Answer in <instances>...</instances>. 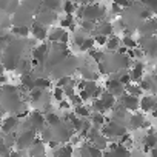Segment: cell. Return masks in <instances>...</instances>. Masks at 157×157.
<instances>
[{
  "instance_id": "6da1fadb",
  "label": "cell",
  "mask_w": 157,
  "mask_h": 157,
  "mask_svg": "<svg viewBox=\"0 0 157 157\" xmlns=\"http://www.w3.org/2000/svg\"><path fill=\"white\" fill-rule=\"evenodd\" d=\"M36 129H23V132H20L17 136V142H16V146L17 149L23 151V149H29L31 145L34 143V140L37 139L36 136Z\"/></svg>"
},
{
  "instance_id": "7a4b0ae2",
  "label": "cell",
  "mask_w": 157,
  "mask_h": 157,
  "mask_svg": "<svg viewBox=\"0 0 157 157\" xmlns=\"http://www.w3.org/2000/svg\"><path fill=\"white\" fill-rule=\"evenodd\" d=\"M85 10H83V19H90V20H100L103 16H105V8L99 3H88V5H83Z\"/></svg>"
},
{
  "instance_id": "3957f363",
  "label": "cell",
  "mask_w": 157,
  "mask_h": 157,
  "mask_svg": "<svg viewBox=\"0 0 157 157\" xmlns=\"http://www.w3.org/2000/svg\"><path fill=\"white\" fill-rule=\"evenodd\" d=\"M52 131H54V139H57L62 143L71 140L72 132H74L72 126H68V123H63V122H60L59 125L52 126Z\"/></svg>"
},
{
  "instance_id": "277c9868",
  "label": "cell",
  "mask_w": 157,
  "mask_h": 157,
  "mask_svg": "<svg viewBox=\"0 0 157 157\" xmlns=\"http://www.w3.org/2000/svg\"><path fill=\"white\" fill-rule=\"evenodd\" d=\"M139 46L145 51V54L151 57H157V39L152 36H142L139 40Z\"/></svg>"
},
{
  "instance_id": "5b68a950",
  "label": "cell",
  "mask_w": 157,
  "mask_h": 157,
  "mask_svg": "<svg viewBox=\"0 0 157 157\" xmlns=\"http://www.w3.org/2000/svg\"><path fill=\"white\" fill-rule=\"evenodd\" d=\"M120 103L123 105V108L126 111H137L140 108V102L137 96H132L129 93H125L123 96H120Z\"/></svg>"
},
{
  "instance_id": "8992f818",
  "label": "cell",
  "mask_w": 157,
  "mask_h": 157,
  "mask_svg": "<svg viewBox=\"0 0 157 157\" xmlns=\"http://www.w3.org/2000/svg\"><path fill=\"white\" fill-rule=\"evenodd\" d=\"M106 90H108L109 93H113L116 97H120V96L125 94L126 86L120 82V78L113 77V78H109V80H106Z\"/></svg>"
},
{
  "instance_id": "52a82bcc",
  "label": "cell",
  "mask_w": 157,
  "mask_h": 157,
  "mask_svg": "<svg viewBox=\"0 0 157 157\" xmlns=\"http://www.w3.org/2000/svg\"><path fill=\"white\" fill-rule=\"evenodd\" d=\"M29 120H31V125L36 131H43L45 129V125L48 123L46 122V116H43L40 111H33L31 116H29Z\"/></svg>"
},
{
  "instance_id": "ba28073f",
  "label": "cell",
  "mask_w": 157,
  "mask_h": 157,
  "mask_svg": "<svg viewBox=\"0 0 157 157\" xmlns=\"http://www.w3.org/2000/svg\"><path fill=\"white\" fill-rule=\"evenodd\" d=\"M33 65L34 66H39L40 63H43L46 59H48V45H40L34 49L33 52Z\"/></svg>"
},
{
  "instance_id": "9c48e42d",
  "label": "cell",
  "mask_w": 157,
  "mask_h": 157,
  "mask_svg": "<svg viewBox=\"0 0 157 157\" xmlns=\"http://www.w3.org/2000/svg\"><path fill=\"white\" fill-rule=\"evenodd\" d=\"M157 31V19H146L142 26L139 28V33L142 36H152Z\"/></svg>"
},
{
  "instance_id": "30bf717a",
  "label": "cell",
  "mask_w": 157,
  "mask_h": 157,
  "mask_svg": "<svg viewBox=\"0 0 157 157\" xmlns=\"http://www.w3.org/2000/svg\"><path fill=\"white\" fill-rule=\"evenodd\" d=\"M56 19H57V16H56V13L52 10H40L39 14L36 16V20L40 22V23H43V25H49Z\"/></svg>"
},
{
  "instance_id": "8fae6325",
  "label": "cell",
  "mask_w": 157,
  "mask_h": 157,
  "mask_svg": "<svg viewBox=\"0 0 157 157\" xmlns=\"http://www.w3.org/2000/svg\"><path fill=\"white\" fill-rule=\"evenodd\" d=\"M31 34H33L34 39H37V40H45V39L48 37V31H46L45 25L40 23V22H37V20H34V23H33Z\"/></svg>"
},
{
  "instance_id": "7c38bea8",
  "label": "cell",
  "mask_w": 157,
  "mask_h": 157,
  "mask_svg": "<svg viewBox=\"0 0 157 157\" xmlns=\"http://www.w3.org/2000/svg\"><path fill=\"white\" fill-rule=\"evenodd\" d=\"M68 39H69V36H68V33H66V29H65L63 26L52 29V33L49 34V40H51L52 43H54V42L66 43V42H68Z\"/></svg>"
},
{
  "instance_id": "4fadbf2b",
  "label": "cell",
  "mask_w": 157,
  "mask_h": 157,
  "mask_svg": "<svg viewBox=\"0 0 157 157\" xmlns=\"http://www.w3.org/2000/svg\"><path fill=\"white\" fill-rule=\"evenodd\" d=\"M155 105H157V100H155L154 96H143L140 99V109L143 113H149V111L152 113Z\"/></svg>"
},
{
  "instance_id": "5bb4252c",
  "label": "cell",
  "mask_w": 157,
  "mask_h": 157,
  "mask_svg": "<svg viewBox=\"0 0 157 157\" xmlns=\"http://www.w3.org/2000/svg\"><path fill=\"white\" fill-rule=\"evenodd\" d=\"M46 154V149H45V142L42 140V137L40 139H36L34 140V143L31 145V148H29V155H45Z\"/></svg>"
},
{
  "instance_id": "9a60e30c",
  "label": "cell",
  "mask_w": 157,
  "mask_h": 157,
  "mask_svg": "<svg viewBox=\"0 0 157 157\" xmlns=\"http://www.w3.org/2000/svg\"><path fill=\"white\" fill-rule=\"evenodd\" d=\"M19 125V117L17 116H10L6 119H3V123H2V131L5 134L8 132H13V129Z\"/></svg>"
},
{
  "instance_id": "2e32d148",
  "label": "cell",
  "mask_w": 157,
  "mask_h": 157,
  "mask_svg": "<svg viewBox=\"0 0 157 157\" xmlns=\"http://www.w3.org/2000/svg\"><path fill=\"white\" fill-rule=\"evenodd\" d=\"M140 86L145 90V91H149V93H154L157 91V82L152 75H148V77H143L140 80Z\"/></svg>"
},
{
  "instance_id": "e0dca14e",
  "label": "cell",
  "mask_w": 157,
  "mask_h": 157,
  "mask_svg": "<svg viewBox=\"0 0 157 157\" xmlns=\"http://www.w3.org/2000/svg\"><path fill=\"white\" fill-rule=\"evenodd\" d=\"M146 119L143 117V114H132L129 117V129H139V128H143Z\"/></svg>"
},
{
  "instance_id": "ac0fdd59",
  "label": "cell",
  "mask_w": 157,
  "mask_h": 157,
  "mask_svg": "<svg viewBox=\"0 0 157 157\" xmlns=\"http://www.w3.org/2000/svg\"><path fill=\"white\" fill-rule=\"evenodd\" d=\"M143 63L142 62H137L134 66H132V69L129 71L131 72V77H132V82H140L142 78H143Z\"/></svg>"
},
{
  "instance_id": "d6986e66",
  "label": "cell",
  "mask_w": 157,
  "mask_h": 157,
  "mask_svg": "<svg viewBox=\"0 0 157 157\" xmlns=\"http://www.w3.org/2000/svg\"><path fill=\"white\" fill-rule=\"evenodd\" d=\"M100 99L103 100V103L106 105V108H108V109H113V108L116 106V96H114L113 93H109L108 90L102 93Z\"/></svg>"
},
{
  "instance_id": "ffe728a7",
  "label": "cell",
  "mask_w": 157,
  "mask_h": 157,
  "mask_svg": "<svg viewBox=\"0 0 157 157\" xmlns=\"http://www.w3.org/2000/svg\"><path fill=\"white\" fill-rule=\"evenodd\" d=\"M2 8L6 13H16L19 10V0H2Z\"/></svg>"
},
{
  "instance_id": "44dd1931",
  "label": "cell",
  "mask_w": 157,
  "mask_h": 157,
  "mask_svg": "<svg viewBox=\"0 0 157 157\" xmlns=\"http://www.w3.org/2000/svg\"><path fill=\"white\" fill-rule=\"evenodd\" d=\"M143 145H145V149L149 151L151 148L157 146V132L154 134H146L145 139H143Z\"/></svg>"
},
{
  "instance_id": "7402d4cb",
  "label": "cell",
  "mask_w": 157,
  "mask_h": 157,
  "mask_svg": "<svg viewBox=\"0 0 157 157\" xmlns=\"http://www.w3.org/2000/svg\"><path fill=\"white\" fill-rule=\"evenodd\" d=\"M120 43H122V40L119 39V37H116V36H111L109 39H108V42H106V49L108 51H119L120 49Z\"/></svg>"
},
{
  "instance_id": "603a6c76",
  "label": "cell",
  "mask_w": 157,
  "mask_h": 157,
  "mask_svg": "<svg viewBox=\"0 0 157 157\" xmlns=\"http://www.w3.org/2000/svg\"><path fill=\"white\" fill-rule=\"evenodd\" d=\"M96 31H97V34L111 36V34H113V31H114V28H113V25H111V23H108V22H102V23L96 28Z\"/></svg>"
},
{
  "instance_id": "cb8c5ba5",
  "label": "cell",
  "mask_w": 157,
  "mask_h": 157,
  "mask_svg": "<svg viewBox=\"0 0 157 157\" xmlns=\"http://www.w3.org/2000/svg\"><path fill=\"white\" fill-rule=\"evenodd\" d=\"M108 140H109V139H108L106 136L100 134V136H97L91 143H93V145H96L97 148H100V149H103V151H105V149L108 148V145H109V143H108Z\"/></svg>"
},
{
  "instance_id": "d4e9b609",
  "label": "cell",
  "mask_w": 157,
  "mask_h": 157,
  "mask_svg": "<svg viewBox=\"0 0 157 157\" xmlns=\"http://www.w3.org/2000/svg\"><path fill=\"white\" fill-rule=\"evenodd\" d=\"M91 122H93V125L102 128V126L106 123V119H105L103 113H97V111H94V114L91 116Z\"/></svg>"
},
{
  "instance_id": "484cf974",
  "label": "cell",
  "mask_w": 157,
  "mask_h": 157,
  "mask_svg": "<svg viewBox=\"0 0 157 157\" xmlns=\"http://www.w3.org/2000/svg\"><path fill=\"white\" fill-rule=\"evenodd\" d=\"M22 85H23V88H26V90H33V88H36V78H33L31 74H23V77H22Z\"/></svg>"
},
{
  "instance_id": "4316f807",
  "label": "cell",
  "mask_w": 157,
  "mask_h": 157,
  "mask_svg": "<svg viewBox=\"0 0 157 157\" xmlns=\"http://www.w3.org/2000/svg\"><path fill=\"white\" fill-rule=\"evenodd\" d=\"M91 108H93L94 111H97V113H103V114L108 111L106 105H105V103H103V100H102V99H99V97L93 100V105H91Z\"/></svg>"
},
{
  "instance_id": "83f0119b",
  "label": "cell",
  "mask_w": 157,
  "mask_h": 157,
  "mask_svg": "<svg viewBox=\"0 0 157 157\" xmlns=\"http://www.w3.org/2000/svg\"><path fill=\"white\" fill-rule=\"evenodd\" d=\"M72 148H71V145H62L60 148H57L56 151H54V155H57V157H63V155H72Z\"/></svg>"
},
{
  "instance_id": "f1b7e54d",
  "label": "cell",
  "mask_w": 157,
  "mask_h": 157,
  "mask_svg": "<svg viewBox=\"0 0 157 157\" xmlns=\"http://www.w3.org/2000/svg\"><path fill=\"white\" fill-rule=\"evenodd\" d=\"M60 6V0H42V8L43 10H52L56 11Z\"/></svg>"
},
{
  "instance_id": "f546056e",
  "label": "cell",
  "mask_w": 157,
  "mask_h": 157,
  "mask_svg": "<svg viewBox=\"0 0 157 157\" xmlns=\"http://www.w3.org/2000/svg\"><path fill=\"white\" fill-rule=\"evenodd\" d=\"M143 91H145V90H143L140 85H132V83L126 85V93H129V94H132V96L140 97V96L143 94Z\"/></svg>"
},
{
  "instance_id": "4dcf8cb0",
  "label": "cell",
  "mask_w": 157,
  "mask_h": 157,
  "mask_svg": "<svg viewBox=\"0 0 157 157\" xmlns=\"http://www.w3.org/2000/svg\"><path fill=\"white\" fill-rule=\"evenodd\" d=\"M11 31H13V34H16V36H19V37H26V36L31 33V29H29L28 26H13Z\"/></svg>"
},
{
  "instance_id": "1f68e13d",
  "label": "cell",
  "mask_w": 157,
  "mask_h": 157,
  "mask_svg": "<svg viewBox=\"0 0 157 157\" xmlns=\"http://www.w3.org/2000/svg\"><path fill=\"white\" fill-rule=\"evenodd\" d=\"M42 96H43V90L36 86V88H33L31 93H29V100H31L33 103H36V102H39V100L42 99Z\"/></svg>"
},
{
  "instance_id": "d6a6232c",
  "label": "cell",
  "mask_w": 157,
  "mask_h": 157,
  "mask_svg": "<svg viewBox=\"0 0 157 157\" xmlns=\"http://www.w3.org/2000/svg\"><path fill=\"white\" fill-rule=\"evenodd\" d=\"M63 11L66 14H74L77 11V5H75L74 0H66V2L63 3Z\"/></svg>"
},
{
  "instance_id": "836d02e7",
  "label": "cell",
  "mask_w": 157,
  "mask_h": 157,
  "mask_svg": "<svg viewBox=\"0 0 157 157\" xmlns=\"http://www.w3.org/2000/svg\"><path fill=\"white\" fill-rule=\"evenodd\" d=\"M74 111H75V114H77L78 117H83V119H86V117L90 116V108L85 106V105H77V106L74 108Z\"/></svg>"
},
{
  "instance_id": "e575fe53",
  "label": "cell",
  "mask_w": 157,
  "mask_h": 157,
  "mask_svg": "<svg viewBox=\"0 0 157 157\" xmlns=\"http://www.w3.org/2000/svg\"><path fill=\"white\" fill-rule=\"evenodd\" d=\"M94 45H96V39H93V37H86V39L83 40V43L80 45V49H82V51H90V49H93Z\"/></svg>"
},
{
  "instance_id": "d590c367",
  "label": "cell",
  "mask_w": 157,
  "mask_h": 157,
  "mask_svg": "<svg viewBox=\"0 0 157 157\" xmlns=\"http://www.w3.org/2000/svg\"><path fill=\"white\" fill-rule=\"evenodd\" d=\"M46 122H48V125H49V126H56V125H59V123L62 122V119H60L57 114L49 113V114H46Z\"/></svg>"
},
{
  "instance_id": "8d00e7d4",
  "label": "cell",
  "mask_w": 157,
  "mask_h": 157,
  "mask_svg": "<svg viewBox=\"0 0 157 157\" xmlns=\"http://www.w3.org/2000/svg\"><path fill=\"white\" fill-rule=\"evenodd\" d=\"M72 22H74V16L72 14H66V17L60 19V26H63V28H72L74 26Z\"/></svg>"
},
{
  "instance_id": "74e56055",
  "label": "cell",
  "mask_w": 157,
  "mask_h": 157,
  "mask_svg": "<svg viewBox=\"0 0 157 157\" xmlns=\"http://www.w3.org/2000/svg\"><path fill=\"white\" fill-rule=\"evenodd\" d=\"M123 45H125L126 48H129V49H134V48L139 46V42H136L131 36H125V37H123Z\"/></svg>"
},
{
  "instance_id": "f35d334b",
  "label": "cell",
  "mask_w": 157,
  "mask_h": 157,
  "mask_svg": "<svg viewBox=\"0 0 157 157\" xmlns=\"http://www.w3.org/2000/svg\"><path fill=\"white\" fill-rule=\"evenodd\" d=\"M80 25H82V28L86 29V31H94V29L97 28V26H96V22H94V20H90V19H83Z\"/></svg>"
},
{
  "instance_id": "ab89813d",
  "label": "cell",
  "mask_w": 157,
  "mask_h": 157,
  "mask_svg": "<svg viewBox=\"0 0 157 157\" xmlns=\"http://www.w3.org/2000/svg\"><path fill=\"white\" fill-rule=\"evenodd\" d=\"M19 71L22 74H29V71H31V62L29 60H22L19 63Z\"/></svg>"
},
{
  "instance_id": "60d3db41",
  "label": "cell",
  "mask_w": 157,
  "mask_h": 157,
  "mask_svg": "<svg viewBox=\"0 0 157 157\" xmlns=\"http://www.w3.org/2000/svg\"><path fill=\"white\" fill-rule=\"evenodd\" d=\"M36 86H37V88H42V90H45V88H49V86H51V82L48 80V78L37 77V78H36Z\"/></svg>"
},
{
  "instance_id": "b9f144b4",
  "label": "cell",
  "mask_w": 157,
  "mask_h": 157,
  "mask_svg": "<svg viewBox=\"0 0 157 157\" xmlns=\"http://www.w3.org/2000/svg\"><path fill=\"white\" fill-rule=\"evenodd\" d=\"M82 77L85 78V80H96V78H97V74L93 72V71L88 69V68H83V69H82Z\"/></svg>"
},
{
  "instance_id": "7bdbcfd3",
  "label": "cell",
  "mask_w": 157,
  "mask_h": 157,
  "mask_svg": "<svg viewBox=\"0 0 157 157\" xmlns=\"http://www.w3.org/2000/svg\"><path fill=\"white\" fill-rule=\"evenodd\" d=\"M65 96H66V94H65V90H63L62 86H56V90H54V99H56L57 102H60V100H63Z\"/></svg>"
},
{
  "instance_id": "ee69618b",
  "label": "cell",
  "mask_w": 157,
  "mask_h": 157,
  "mask_svg": "<svg viewBox=\"0 0 157 157\" xmlns=\"http://www.w3.org/2000/svg\"><path fill=\"white\" fill-rule=\"evenodd\" d=\"M69 102L77 106V105H82V103H83V99H82L80 94H78V96H77V94H72V96H69Z\"/></svg>"
},
{
  "instance_id": "f6af8a7d",
  "label": "cell",
  "mask_w": 157,
  "mask_h": 157,
  "mask_svg": "<svg viewBox=\"0 0 157 157\" xmlns=\"http://www.w3.org/2000/svg\"><path fill=\"white\" fill-rule=\"evenodd\" d=\"M91 57L97 62V63H100V62H103V59H105V54L102 52V51H91Z\"/></svg>"
},
{
  "instance_id": "bcb514c9",
  "label": "cell",
  "mask_w": 157,
  "mask_h": 157,
  "mask_svg": "<svg viewBox=\"0 0 157 157\" xmlns=\"http://www.w3.org/2000/svg\"><path fill=\"white\" fill-rule=\"evenodd\" d=\"M143 3H145L152 13H157V0H143Z\"/></svg>"
},
{
  "instance_id": "7dc6e473",
  "label": "cell",
  "mask_w": 157,
  "mask_h": 157,
  "mask_svg": "<svg viewBox=\"0 0 157 157\" xmlns=\"http://www.w3.org/2000/svg\"><path fill=\"white\" fill-rule=\"evenodd\" d=\"M94 39H96L97 45H106V42H108V36H105V34H97Z\"/></svg>"
},
{
  "instance_id": "c3c4849f",
  "label": "cell",
  "mask_w": 157,
  "mask_h": 157,
  "mask_svg": "<svg viewBox=\"0 0 157 157\" xmlns=\"http://www.w3.org/2000/svg\"><path fill=\"white\" fill-rule=\"evenodd\" d=\"M122 8H123V6H120V5L116 3V2H113V13H114V14H120V13H122Z\"/></svg>"
},
{
  "instance_id": "681fc988",
  "label": "cell",
  "mask_w": 157,
  "mask_h": 157,
  "mask_svg": "<svg viewBox=\"0 0 157 157\" xmlns=\"http://www.w3.org/2000/svg\"><path fill=\"white\" fill-rule=\"evenodd\" d=\"M114 2H116V3H119L120 6H129V5H131L129 0H114Z\"/></svg>"
},
{
  "instance_id": "f907efd6",
  "label": "cell",
  "mask_w": 157,
  "mask_h": 157,
  "mask_svg": "<svg viewBox=\"0 0 157 157\" xmlns=\"http://www.w3.org/2000/svg\"><path fill=\"white\" fill-rule=\"evenodd\" d=\"M59 103H60V108H62V109H68V108H69V103H71V102H66V100H60Z\"/></svg>"
},
{
  "instance_id": "816d5d0a",
  "label": "cell",
  "mask_w": 157,
  "mask_h": 157,
  "mask_svg": "<svg viewBox=\"0 0 157 157\" xmlns=\"http://www.w3.org/2000/svg\"><path fill=\"white\" fill-rule=\"evenodd\" d=\"M3 28H6V26H10V19H5L3 20V25H2Z\"/></svg>"
},
{
  "instance_id": "f5cc1de1",
  "label": "cell",
  "mask_w": 157,
  "mask_h": 157,
  "mask_svg": "<svg viewBox=\"0 0 157 157\" xmlns=\"http://www.w3.org/2000/svg\"><path fill=\"white\" fill-rule=\"evenodd\" d=\"M152 114H154V117L157 119V105H155V108H154V111H152Z\"/></svg>"
},
{
  "instance_id": "db71d44e",
  "label": "cell",
  "mask_w": 157,
  "mask_h": 157,
  "mask_svg": "<svg viewBox=\"0 0 157 157\" xmlns=\"http://www.w3.org/2000/svg\"><path fill=\"white\" fill-rule=\"evenodd\" d=\"M155 71H157V65H155Z\"/></svg>"
},
{
  "instance_id": "11a10c76",
  "label": "cell",
  "mask_w": 157,
  "mask_h": 157,
  "mask_svg": "<svg viewBox=\"0 0 157 157\" xmlns=\"http://www.w3.org/2000/svg\"><path fill=\"white\" fill-rule=\"evenodd\" d=\"M139 2H143V0H139Z\"/></svg>"
}]
</instances>
